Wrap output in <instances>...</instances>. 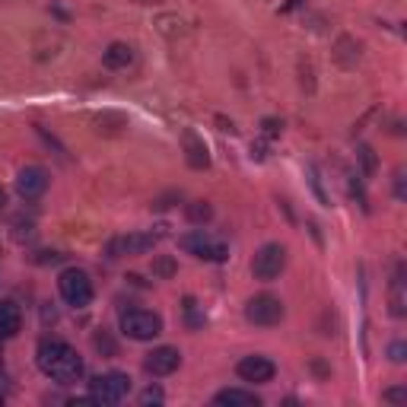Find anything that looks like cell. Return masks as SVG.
I'll return each instance as SVG.
<instances>
[{
  "instance_id": "obj_1",
  "label": "cell",
  "mask_w": 407,
  "mask_h": 407,
  "mask_svg": "<svg viewBox=\"0 0 407 407\" xmlns=\"http://www.w3.org/2000/svg\"><path fill=\"white\" fill-rule=\"evenodd\" d=\"M35 359H39V369L61 385H70L83 375V357L64 340H42Z\"/></svg>"
},
{
  "instance_id": "obj_2",
  "label": "cell",
  "mask_w": 407,
  "mask_h": 407,
  "mask_svg": "<svg viewBox=\"0 0 407 407\" xmlns=\"http://www.w3.org/2000/svg\"><path fill=\"white\" fill-rule=\"evenodd\" d=\"M57 290H61L64 303L74 305V309H86L92 303V280L86 277V270L80 268H67L57 277Z\"/></svg>"
},
{
  "instance_id": "obj_3",
  "label": "cell",
  "mask_w": 407,
  "mask_h": 407,
  "mask_svg": "<svg viewBox=\"0 0 407 407\" xmlns=\"http://www.w3.org/2000/svg\"><path fill=\"white\" fill-rule=\"evenodd\" d=\"M121 331L131 340H153L163 334V318L150 309H131L121 315Z\"/></svg>"
},
{
  "instance_id": "obj_4",
  "label": "cell",
  "mask_w": 407,
  "mask_h": 407,
  "mask_svg": "<svg viewBox=\"0 0 407 407\" xmlns=\"http://www.w3.org/2000/svg\"><path fill=\"white\" fill-rule=\"evenodd\" d=\"M283 268H287V249H283L280 242L261 245L255 251V258H251V274H255V280H277L283 274Z\"/></svg>"
},
{
  "instance_id": "obj_5",
  "label": "cell",
  "mask_w": 407,
  "mask_h": 407,
  "mask_svg": "<svg viewBox=\"0 0 407 407\" xmlns=\"http://www.w3.org/2000/svg\"><path fill=\"white\" fill-rule=\"evenodd\" d=\"M179 245L188 251V255L204 258V261H226V258H229L226 245H223L220 239H214L210 233H204V229H194V233L181 235Z\"/></svg>"
},
{
  "instance_id": "obj_6",
  "label": "cell",
  "mask_w": 407,
  "mask_h": 407,
  "mask_svg": "<svg viewBox=\"0 0 407 407\" xmlns=\"http://www.w3.org/2000/svg\"><path fill=\"white\" fill-rule=\"evenodd\" d=\"M127 392H131V379L125 373H105L90 382V398L96 404H118Z\"/></svg>"
},
{
  "instance_id": "obj_7",
  "label": "cell",
  "mask_w": 407,
  "mask_h": 407,
  "mask_svg": "<svg viewBox=\"0 0 407 407\" xmlns=\"http://www.w3.org/2000/svg\"><path fill=\"white\" fill-rule=\"evenodd\" d=\"M283 303L274 296V293H261V296L249 299V305H245V318H249L251 324H258V328H270V324H280L283 322Z\"/></svg>"
},
{
  "instance_id": "obj_8",
  "label": "cell",
  "mask_w": 407,
  "mask_h": 407,
  "mask_svg": "<svg viewBox=\"0 0 407 407\" xmlns=\"http://www.w3.org/2000/svg\"><path fill=\"white\" fill-rule=\"evenodd\" d=\"M159 233H131L121 235V239L109 242V258H121V255H144V251L156 249Z\"/></svg>"
},
{
  "instance_id": "obj_9",
  "label": "cell",
  "mask_w": 407,
  "mask_h": 407,
  "mask_svg": "<svg viewBox=\"0 0 407 407\" xmlns=\"http://www.w3.org/2000/svg\"><path fill=\"white\" fill-rule=\"evenodd\" d=\"M16 191H20V198H26V200L42 198V194L48 191V172H45L42 166L20 169V175H16Z\"/></svg>"
},
{
  "instance_id": "obj_10",
  "label": "cell",
  "mask_w": 407,
  "mask_h": 407,
  "mask_svg": "<svg viewBox=\"0 0 407 407\" xmlns=\"http://www.w3.org/2000/svg\"><path fill=\"white\" fill-rule=\"evenodd\" d=\"M181 366V353L175 347H156L153 353H146L144 369L150 375H172L175 369Z\"/></svg>"
},
{
  "instance_id": "obj_11",
  "label": "cell",
  "mask_w": 407,
  "mask_h": 407,
  "mask_svg": "<svg viewBox=\"0 0 407 407\" xmlns=\"http://www.w3.org/2000/svg\"><path fill=\"white\" fill-rule=\"evenodd\" d=\"M235 373L242 382H270L277 373V366L268 357H242L235 363Z\"/></svg>"
},
{
  "instance_id": "obj_12",
  "label": "cell",
  "mask_w": 407,
  "mask_h": 407,
  "mask_svg": "<svg viewBox=\"0 0 407 407\" xmlns=\"http://www.w3.org/2000/svg\"><path fill=\"white\" fill-rule=\"evenodd\" d=\"M331 57L338 67L353 70L359 64V57H363V45H359L353 35H338V42H334V48H331Z\"/></svg>"
},
{
  "instance_id": "obj_13",
  "label": "cell",
  "mask_w": 407,
  "mask_h": 407,
  "mask_svg": "<svg viewBox=\"0 0 407 407\" xmlns=\"http://www.w3.org/2000/svg\"><path fill=\"white\" fill-rule=\"evenodd\" d=\"M181 146H185V163L191 169H207L210 166V153H207V144H204L200 134L185 131L181 134Z\"/></svg>"
},
{
  "instance_id": "obj_14",
  "label": "cell",
  "mask_w": 407,
  "mask_h": 407,
  "mask_svg": "<svg viewBox=\"0 0 407 407\" xmlns=\"http://www.w3.org/2000/svg\"><path fill=\"white\" fill-rule=\"evenodd\" d=\"M22 328V312L16 303H10V299H4L0 303V340L7 338H16Z\"/></svg>"
},
{
  "instance_id": "obj_15",
  "label": "cell",
  "mask_w": 407,
  "mask_h": 407,
  "mask_svg": "<svg viewBox=\"0 0 407 407\" xmlns=\"http://www.w3.org/2000/svg\"><path fill=\"white\" fill-rule=\"evenodd\" d=\"M102 64L109 70H125L134 64V48L127 42H111L109 48L102 51Z\"/></svg>"
},
{
  "instance_id": "obj_16",
  "label": "cell",
  "mask_w": 407,
  "mask_h": 407,
  "mask_svg": "<svg viewBox=\"0 0 407 407\" xmlns=\"http://www.w3.org/2000/svg\"><path fill=\"white\" fill-rule=\"evenodd\" d=\"M388 305H392V315H394V318H404V315H407L404 268H398V270H394V277H392V287H388Z\"/></svg>"
},
{
  "instance_id": "obj_17",
  "label": "cell",
  "mask_w": 407,
  "mask_h": 407,
  "mask_svg": "<svg viewBox=\"0 0 407 407\" xmlns=\"http://www.w3.org/2000/svg\"><path fill=\"white\" fill-rule=\"evenodd\" d=\"M214 401L223 407H258L261 404V398L255 392H245V388H223V392H216Z\"/></svg>"
},
{
  "instance_id": "obj_18",
  "label": "cell",
  "mask_w": 407,
  "mask_h": 407,
  "mask_svg": "<svg viewBox=\"0 0 407 407\" xmlns=\"http://www.w3.org/2000/svg\"><path fill=\"white\" fill-rule=\"evenodd\" d=\"M125 127H127V118L121 111H102L96 118V131L105 134V137H118V134H125Z\"/></svg>"
},
{
  "instance_id": "obj_19",
  "label": "cell",
  "mask_w": 407,
  "mask_h": 407,
  "mask_svg": "<svg viewBox=\"0 0 407 407\" xmlns=\"http://www.w3.org/2000/svg\"><path fill=\"white\" fill-rule=\"evenodd\" d=\"M156 29H159L163 35H166V39H181V35L188 32L185 22H181L175 13H163V16H156Z\"/></svg>"
},
{
  "instance_id": "obj_20",
  "label": "cell",
  "mask_w": 407,
  "mask_h": 407,
  "mask_svg": "<svg viewBox=\"0 0 407 407\" xmlns=\"http://www.w3.org/2000/svg\"><path fill=\"white\" fill-rule=\"evenodd\" d=\"M185 216L194 226H204V223H210V216H214V207H210L207 200H191L185 207Z\"/></svg>"
},
{
  "instance_id": "obj_21",
  "label": "cell",
  "mask_w": 407,
  "mask_h": 407,
  "mask_svg": "<svg viewBox=\"0 0 407 407\" xmlns=\"http://www.w3.org/2000/svg\"><path fill=\"white\" fill-rule=\"evenodd\" d=\"M357 156H359V166H363V175H369V179H373V175H375V169H379V159H375V150H373V146H369V144H359Z\"/></svg>"
},
{
  "instance_id": "obj_22",
  "label": "cell",
  "mask_w": 407,
  "mask_h": 407,
  "mask_svg": "<svg viewBox=\"0 0 407 407\" xmlns=\"http://www.w3.org/2000/svg\"><path fill=\"white\" fill-rule=\"evenodd\" d=\"M299 86L305 92H315V67L309 57H299Z\"/></svg>"
},
{
  "instance_id": "obj_23",
  "label": "cell",
  "mask_w": 407,
  "mask_h": 407,
  "mask_svg": "<svg viewBox=\"0 0 407 407\" xmlns=\"http://www.w3.org/2000/svg\"><path fill=\"white\" fill-rule=\"evenodd\" d=\"M185 318H188V324H191V328H204V315L198 312V303H194L191 296L185 299Z\"/></svg>"
},
{
  "instance_id": "obj_24",
  "label": "cell",
  "mask_w": 407,
  "mask_h": 407,
  "mask_svg": "<svg viewBox=\"0 0 407 407\" xmlns=\"http://www.w3.org/2000/svg\"><path fill=\"white\" fill-rule=\"evenodd\" d=\"M153 274L163 277V280H169V277L175 274V261L172 258H156V261H153Z\"/></svg>"
},
{
  "instance_id": "obj_25",
  "label": "cell",
  "mask_w": 407,
  "mask_h": 407,
  "mask_svg": "<svg viewBox=\"0 0 407 407\" xmlns=\"http://www.w3.org/2000/svg\"><path fill=\"white\" fill-rule=\"evenodd\" d=\"M261 131H264V137H270V140L280 137L283 121H280V118H264V121H261Z\"/></svg>"
},
{
  "instance_id": "obj_26",
  "label": "cell",
  "mask_w": 407,
  "mask_h": 407,
  "mask_svg": "<svg viewBox=\"0 0 407 407\" xmlns=\"http://www.w3.org/2000/svg\"><path fill=\"white\" fill-rule=\"evenodd\" d=\"M163 388H146V392H140V404H163Z\"/></svg>"
},
{
  "instance_id": "obj_27",
  "label": "cell",
  "mask_w": 407,
  "mask_h": 407,
  "mask_svg": "<svg viewBox=\"0 0 407 407\" xmlns=\"http://www.w3.org/2000/svg\"><path fill=\"white\" fill-rule=\"evenodd\" d=\"M404 353H407L404 340H394V344L388 347V357H392V363H404Z\"/></svg>"
},
{
  "instance_id": "obj_28",
  "label": "cell",
  "mask_w": 407,
  "mask_h": 407,
  "mask_svg": "<svg viewBox=\"0 0 407 407\" xmlns=\"http://www.w3.org/2000/svg\"><path fill=\"white\" fill-rule=\"evenodd\" d=\"M385 401H392V404H401V401H407V392L404 388H388L385 394H382Z\"/></svg>"
},
{
  "instance_id": "obj_29",
  "label": "cell",
  "mask_w": 407,
  "mask_h": 407,
  "mask_svg": "<svg viewBox=\"0 0 407 407\" xmlns=\"http://www.w3.org/2000/svg\"><path fill=\"white\" fill-rule=\"evenodd\" d=\"M96 347H99V350H105V353H115V344H111L105 334H96Z\"/></svg>"
},
{
  "instance_id": "obj_30",
  "label": "cell",
  "mask_w": 407,
  "mask_h": 407,
  "mask_svg": "<svg viewBox=\"0 0 407 407\" xmlns=\"http://www.w3.org/2000/svg\"><path fill=\"white\" fill-rule=\"evenodd\" d=\"M394 194H398V198H404V169H398V172H394Z\"/></svg>"
},
{
  "instance_id": "obj_31",
  "label": "cell",
  "mask_w": 407,
  "mask_h": 407,
  "mask_svg": "<svg viewBox=\"0 0 407 407\" xmlns=\"http://www.w3.org/2000/svg\"><path fill=\"white\" fill-rule=\"evenodd\" d=\"M216 121H220V131H229V134L235 131V127H233V121H226V118H216Z\"/></svg>"
},
{
  "instance_id": "obj_32",
  "label": "cell",
  "mask_w": 407,
  "mask_h": 407,
  "mask_svg": "<svg viewBox=\"0 0 407 407\" xmlns=\"http://www.w3.org/2000/svg\"><path fill=\"white\" fill-rule=\"evenodd\" d=\"M134 4H140V7H156L159 0H134Z\"/></svg>"
},
{
  "instance_id": "obj_33",
  "label": "cell",
  "mask_w": 407,
  "mask_h": 407,
  "mask_svg": "<svg viewBox=\"0 0 407 407\" xmlns=\"http://www.w3.org/2000/svg\"><path fill=\"white\" fill-rule=\"evenodd\" d=\"M4 204H7V191L0 188V210H4Z\"/></svg>"
},
{
  "instance_id": "obj_34",
  "label": "cell",
  "mask_w": 407,
  "mask_h": 407,
  "mask_svg": "<svg viewBox=\"0 0 407 407\" xmlns=\"http://www.w3.org/2000/svg\"><path fill=\"white\" fill-rule=\"evenodd\" d=\"M0 373H4V357H0Z\"/></svg>"
},
{
  "instance_id": "obj_35",
  "label": "cell",
  "mask_w": 407,
  "mask_h": 407,
  "mask_svg": "<svg viewBox=\"0 0 407 407\" xmlns=\"http://www.w3.org/2000/svg\"><path fill=\"white\" fill-rule=\"evenodd\" d=\"M0 404H4V394H0Z\"/></svg>"
}]
</instances>
